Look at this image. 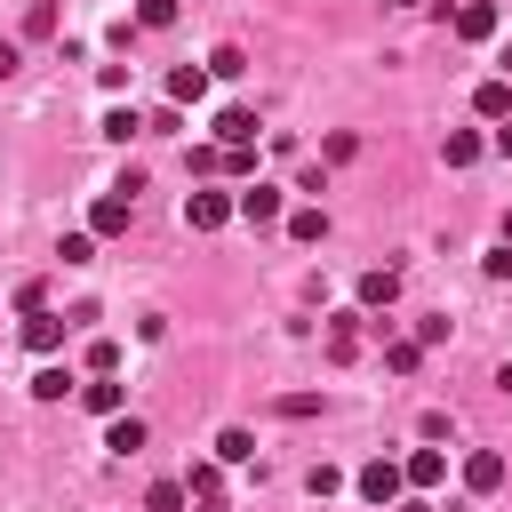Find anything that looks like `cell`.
<instances>
[{
    "label": "cell",
    "instance_id": "obj_1",
    "mask_svg": "<svg viewBox=\"0 0 512 512\" xmlns=\"http://www.w3.org/2000/svg\"><path fill=\"white\" fill-rule=\"evenodd\" d=\"M360 496H368L376 512H392V504L408 496V480H400V464H392V456H376V464H360Z\"/></svg>",
    "mask_w": 512,
    "mask_h": 512
},
{
    "label": "cell",
    "instance_id": "obj_2",
    "mask_svg": "<svg viewBox=\"0 0 512 512\" xmlns=\"http://www.w3.org/2000/svg\"><path fill=\"white\" fill-rule=\"evenodd\" d=\"M240 208H232V192H184V224L192 232H224Z\"/></svg>",
    "mask_w": 512,
    "mask_h": 512
},
{
    "label": "cell",
    "instance_id": "obj_3",
    "mask_svg": "<svg viewBox=\"0 0 512 512\" xmlns=\"http://www.w3.org/2000/svg\"><path fill=\"white\" fill-rule=\"evenodd\" d=\"M232 208H240V224H280L288 216V192L280 184H248V192H232Z\"/></svg>",
    "mask_w": 512,
    "mask_h": 512
},
{
    "label": "cell",
    "instance_id": "obj_4",
    "mask_svg": "<svg viewBox=\"0 0 512 512\" xmlns=\"http://www.w3.org/2000/svg\"><path fill=\"white\" fill-rule=\"evenodd\" d=\"M184 504H200V512H224V464H216V456L184 472Z\"/></svg>",
    "mask_w": 512,
    "mask_h": 512
},
{
    "label": "cell",
    "instance_id": "obj_5",
    "mask_svg": "<svg viewBox=\"0 0 512 512\" xmlns=\"http://www.w3.org/2000/svg\"><path fill=\"white\" fill-rule=\"evenodd\" d=\"M64 328H72V320H64V312H48V304H40V312H24V352H40V360H48V352L64 344Z\"/></svg>",
    "mask_w": 512,
    "mask_h": 512
},
{
    "label": "cell",
    "instance_id": "obj_6",
    "mask_svg": "<svg viewBox=\"0 0 512 512\" xmlns=\"http://www.w3.org/2000/svg\"><path fill=\"white\" fill-rule=\"evenodd\" d=\"M80 408H88V416H104V424H112V416H128V384L88 376V384H80Z\"/></svg>",
    "mask_w": 512,
    "mask_h": 512
},
{
    "label": "cell",
    "instance_id": "obj_7",
    "mask_svg": "<svg viewBox=\"0 0 512 512\" xmlns=\"http://www.w3.org/2000/svg\"><path fill=\"white\" fill-rule=\"evenodd\" d=\"M128 216H136V200H128V192H104V200L88 208V232L112 240V232H128Z\"/></svg>",
    "mask_w": 512,
    "mask_h": 512
},
{
    "label": "cell",
    "instance_id": "obj_8",
    "mask_svg": "<svg viewBox=\"0 0 512 512\" xmlns=\"http://www.w3.org/2000/svg\"><path fill=\"white\" fill-rule=\"evenodd\" d=\"M464 488H472V496H496V488H504V456H496V448H472V456H464Z\"/></svg>",
    "mask_w": 512,
    "mask_h": 512
},
{
    "label": "cell",
    "instance_id": "obj_9",
    "mask_svg": "<svg viewBox=\"0 0 512 512\" xmlns=\"http://www.w3.org/2000/svg\"><path fill=\"white\" fill-rule=\"evenodd\" d=\"M216 144H224V152L256 144V112H248V104H224V112H216Z\"/></svg>",
    "mask_w": 512,
    "mask_h": 512
},
{
    "label": "cell",
    "instance_id": "obj_10",
    "mask_svg": "<svg viewBox=\"0 0 512 512\" xmlns=\"http://www.w3.org/2000/svg\"><path fill=\"white\" fill-rule=\"evenodd\" d=\"M400 480H408V488L424 496V488H440V480H448V456H440V448H416V456L400 464Z\"/></svg>",
    "mask_w": 512,
    "mask_h": 512
},
{
    "label": "cell",
    "instance_id": "obj_11",
    "mask_svg": "<svg viewBox=\"0 0 512 512\" xmlns=\"http://www.w3.org/2000/svg\"><path fill=\"white\" fill-rule=\"evenodd\" d=\"M456 40H496V0H464L456 8Z\"/></svg>",
    "mask_w": 512,
    "mask_h": 512
},
{
    "label": "cell",
    "instance_id": "obj_12",
    "mask_svg": "<svg viewBox=\"0 0 512 512\" xmlns=\"http://www.w3.org/2000/svg\"><path fill=\"white\" fill-rule=\"evenodd\" d=\"M200 96H208V64H176V72H168V104L184 112V104H200Z\"/></svg>",
    "mask_w": 512,
    "mask_h": 512
},
{
    "label": "cell",
    "instance_id": "obj_13",
    "mask_svg": "<svg viewBox=\"0 0 512 512\" xmlns=\"http://www.w3.org/2000/svg\"><path fill=\"white\" fill-rule=\"evenodd\" d=\"M392 296H400V272H392V264H376V272H360V312H384Z\"/></svg>",
    "mask_w": 512,
    "mask_h": 512
},
{
    "label": "cell",
    "instance_id": "obj_14",
    "mask_svg": "<svg viewBox=\"0 0 512 512\" xmlns=\"http://www.w3.org/2000/svg\"><path fill=\"white\" fill-rule=\"evenodd\" d=\"M480 152H488V136H472V128H448V136H440V160H448V168H472Z\"/></svg>",
    "mask_w": 512,
    "mask_h": 512
},
{
    "label": "cell",
    "instance_id": "obj_15",
    "mask_svg": "<svg viewBox=\"0 0 512 512\" xmlns=\"http://www.w3.org/2000/svg\"><path fill=\"white\" fill-rule=\"evenodd\" d=\"M320 344H328V360H352V352H360V312H336Z\"/></svg>",
    "mask_w": 512,
    "mask_h": 512
},
{
    "label": "cell",
    "instance_id": "obj_16",
    "mask_svg": "<svg viewBox=\"0 0 512 512\" xmlns=\"http://www.w3.org/2000/svg\"><path fill=\"white\" fill-rule=\"evenodd\" d=\"M472 112H480V120H504V112H512V80H480V88H472Z\"/></svg>",
    "mask_w": 512,
    "mask_h": 512
},
{
    "label": "cell",
    "instance_id": "obj_17",
    "mask_svg": "<svg viewBox=\"0 0 512 512\" xmlns=\"http://www.w3.org/2000/svg\"><path fill=\"white\" fill-rule=\"evenodd\" d=\"M280 224H288V240H304V248H312V240H328V208H288Z\"/></svg>",
    "mask_w": 512,
    "mask_h": 512
},
{
    "label": "cell",
    "instance_id": "obj_18",
    "mask_svg": "<svg viewBox=\"0 0 512 512\" xmlns=\"http://www.w3.org/2000/svg\"><path fill=\"white\" fill-rule=\"evenodd\" d=\"M104 448H112V456H136V448H144V416H112V424H104Z\"/></svg>",
    "mask_w": 512,
    "mask_h": 512
},
{
    "label": "cell",
    "instance_id": "obj_19",
    "mask_svg": "<svg viewBox=\"0 0 512 512\" xmlns=\"http://www.w3.org/2000/svg\"><path fill=\"white\" fill-rule=\"evenodd\" d=\"M248 456H256V432L248 424H224L216 432V464H248Z\"/></svg>",
    "mask_w": 512,
    "mask_h": 512
},
{
    "label": "cell",
    "instance_id": "obj_20",
    "mask_svg": "<svg viewBox=\"0 0 512 512\" xmlns=\"http://www.w3.org/2000/svg\"><path fill=\"white\" fill-rule=\"evenodd\" d=\"M136 128H144V120H136V112H128V104H112V112H104V120H96V136H112V144H128V136H136Z\"/></svg>",
    "mask_w": 512,
    "mask_h": 512
},
{
    "label": "cell",
    "instance_id": "obj_21",
    "mask_svg": "<svg viewBox=\"0 0 512 512\" xmlns=\"http://www.w3.org/2000/svg\"><path fill=\"white\" fill-rule=\"evenodd\" d=\"M144 512H184V480H152L144 488Z\"/></svg>",
    "mask_w": 512,
    "mask_h": 512
},
{
    "label": "cell",
    "instance_id": "obj_22",
    "mask_svg": "<svg viewBox=\"0 0 512 512\" xmlns=\"http://www.w3.org/2000/svg\"><path fill=\"white\" fill-rule=\"evenodd\" d=\"M64 392H72V376H64V368H56V360H48V368H40V376H32V400H64Z\"/></svg>",
    "mask_w": 512,
    "mask_h": 512
},
{
    "label": "cell",
    "instance_id": "obj_23",
    "mask_svg": "<svg viewBox=\"0 0 512 512\" xmlns=\"http://www.w3.org/2000/svg\"><path fill=\"white\" fill-rule=\"evenodd\" d=\"M136 24H144V32H168V24H176V0H136Z\"/></svg>",
    "mask_w": 512,
    "mask_h": 512
},
{
    "label": "cell",
    "instance_id": "obj_24",
    "mask_svg": "<svg viewBox=\"0 0 512 512\" xmlns=\"http://www.w3.org/2000/svg\"><path fill=\"white\" fill-rule=\"evenodd\" d=\"M24 32L48 40V32H56V0H32V8H24Z\"/></svg>",
    "mask_w": 512,
    "mask_h": 512
},
{
    "label": "cell",
    "instance_id": "obj_25",
    "mask_svg": "<svg viewBox=\"0 0 512 512\" xmlns=\"http://www.w3.org/2000/svg\"><path fill=\"white\" fill-rule=\"evenodd\" d=\"M56 256H64V264H88V256H96V232H64Z\"/></svg>",
    "mask_w": 512,
    "mask_h": 512
},
{
    "label": "cell",
    "instance_id": "obj_26",
    "mask_svg": "<svg viewBox=\"0 0 512 512\" xmlns=\"http://www.w3.org/2000/svg\"><path fill=\"white\" fill-rule=\"evenodd\" d=\"M208 72H224V80H232V72H248V56H240V48H232V40H224V48H216V56H208Z\"/></svg>",
    "mask_w": 512,
    "mask_h": 512
},
{
    "label": "cell",
    "instance_id": "obj_27",
    "mask_svg": "<svg viewBox=\"0 0 512 512\" xmlns=\"http://www.w3.org/2000/svg\"><path fill=\"white\" fill-rule=\"evenodd\" d=\"M320 152H328V160H336V168H344V160H352V152H360V136H352V128H336V136H328V144H320Z\"/></svg>",
    "mask_w": 512,
    "mask_h": 512
},
{
    "label": "cell",
    "instance_id": "obj_28",
    "mask_svg": "<svg viewBox=\"0 0 512 512\" xmlns=\"http://www.w3.org/2000/svg\"><path fill=\"white\" fill-rule=\"evenodd\" d=\"M88 368H96V376H112V368H120V344H112V336H104V344H88Z\"/></svg>",
    "mask_w": 512,
    "mask_h": 512
},
{
    "label": "cell",
    "instance_id": "obj_29",
    "mask_svg": "<svg viewBox=\"0 0 512 512\" xmlns=\"http://www.w3.org/2000/svg\"><path fill=\"white\" fill-rule=\"evenodd\" d=\"M416 360H424V352H416V336H408V344H392V352H384V368H392V376H408V368H416Z\"/></svg>",
    "mask_w": 512,
    "mask_h": 512
},
{
    "label": "cell",
    "instance_id": "obj_30",
    "mask_svg": "<svg viewBox=\"0 0 512 512\" xmlns=\"http://www.w3.org/2000/svg\"><path fill=\"white\" fill-rule=\"evenodd\" d=\"M304 488H312V496H336V488H344V472H336V464H312V480H304Z\"/></svg>",
    "mask_w": 512,
    "mask_h": 512
},
{
    "label": "cell",
    "instance_id": "obj_31",
    "mask_svg": "<svg viewBox=\"0 0 512 512\" xmlns=\"http://www.w3.org/2000/svg\"><path fill=\"white\" fill-rule=\"evenodd\" d=\"M480 272H488V280H512V248H504V240H496V248H488V264H480Z\"/></svg>",
    "mask_w": 512,
    "mask_h": 512
},
{
    "label": "cell",
    "instance_id": "obj_32",
    "mask_svg": "<svg viewBox=\"0 0 512 512\" xmlns=\"http://www.w3.org/2000/svg\"><path fill=\"white\" fill-rule=\"evenodd\" d=\"M488 152H496V160H512V120H496V136H488Z\"/></svg>",
    "mask_w": 512,
    "mask_h": 512
},
{
    "label": "cell",
    "instance_id": "obj_33",
    "mask_svg": "<svg viewBox=\"0 0 512 512\" xmlns=\"http://www.w3.org/2000/svg\"><path fill=\"white\" fill-rule=\"evenodd\" d=\"M8 72H16V40H0V80H8Z\"/></svg>",
    "mask_w": 512,
    "mask_h": 512
},
{
    "label": "cell",
    "instance_id": "obj_34",
    "mask_svg": "<svg viewBox=\"0 0 512 512\" xmlns=\"http://www.w3.org/2000/svg\"><path fill=\"white\" fill-rule=\"evenodd\" d=\"M392 512H432V504H424V496H400V504H392Z\"/></svg>",
    "mask_w": 512,
    "mask_h": 512
},
{
    "label": "cell",
    "instance_id": "obj_35",
    "mask_svg": "<svg viewBox=\"0 0 512 512\" xmlns=\"http://www.w3.org/2000/svg\"><path fill=\"white\" fill-rule=\"evenodd\" d=\"M504 248H512V208H504Z\"/></svg>",
    "mask_w": 512,
    "mask_h": 512
},
{
    "label": "cell",
    "instance_id": "obj_36",
    "mask_svg": "<svg viewBox=\"0 0 512 512\" xmlns=\"http://www.w3.org/2000/svg\"><path fill=\"white\" fill-rule=\"evenodd\" d=\"M392 8H424V0H392Z\"/></svg>",
    "mask_w": 512,
    "mask_h": 512
}]
</instances>
